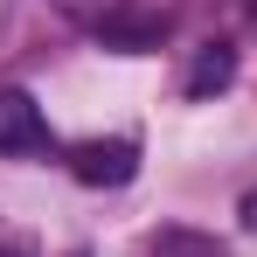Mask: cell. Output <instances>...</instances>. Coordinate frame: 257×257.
Instances as JSON below:
<instances>
[{"label":"cell","instance_id":"6da1fadb","mask_svg":"<svg viewBox=\"0 0 257 257\" xmlns=\"http://www.w3.org/2000/svg\"><path fill=\"white\" fill-rule=\"evenodd\" d=\"M70 174L84 188H125L139 174V139H77L70 146Z\"/></svg>","mask_w":257,"mask_h":257},{"label":"cell","instance_id":"7a4b0ae2","mask_svg":"<svg viewBox=\"0 0 257 257\" xmlns=\"http://www.w3.org/2000/svg\"><path fill=\"white\" fill-rule=\"evenodd\" d=\"M49 146V118L28 90L0 84V153H42Z\"/></svg>","mask_w":257,"mask_h":257},{"label":"cell","instance_id":"3957f363","mask_svg":"<svg viewBox=\"0 0 257 257\" xmlns=\"http://www.w3.org/2000/svg\"><path fill=\"white\" fill-rule=\"evenodd\" d=\"M229 84H236V49L229 42H202L195 63H188V77H181V90L188 97H222Z\"/></svg>","mask_w":257,"mask_h":257},{"label":"cell","instance_id":"277c9868","mask_svg":"<svg viewBox=\"0 0 257 257\" xmlns=\"http://www.w3.org/2000/svg\"><path fill=\"white\" fill-rule=\"evenodd\" d=\"M160 35H167V21H153V14H111V21H97V42H104V49H125V56L160 49Z\"/></svg>","mask_w":257,"mask_h":257},{"label":"cell","instance_id":"5b68a950","mask_svg":"<svg viewBox=\"0 0 257 257\" xmlns=\"http://www.w3.org/2000/svg\"><path fill=\"white\" fill-rule=\"evenodd\" d=\"M153 257H222V250L195 229H167V236H153Z\"/></svg>","mask_w":257,"mask_h":257},{"label":"cell","instance_id":"8992f818","mask_svg":"<svg viewBox=\"0 0 257 257\" xmlns=\"http://www.w3.org/2000/svg\"><path fill=\"white\" fill-rule=\"evenodd\" d=\"M56 7H63L70 21H90V28L111 21V14H125V0H56Z\"/></svg>","mask_w":257,"mask_h":257},{"label":"cell","instance_id":"52a82bcc","mask_svg":"<svg viewBox=\"0 0 257 257\" xmlns=\"http://www.w3.org/2000/svg\"><path fill=\"white\" fill-rule=\"evenodd\" d=\"M236 215H243V229H257V188L243 195V202H236Z\"/></svg>","mask_w":257,"mask_h":257},{"label":"cell","instance_id":"ba28073f","mask_svg":"<svg viewBox=\"0 0 257 257\" xmlns=\"http://www.w3.org/2000/svg\"><path fill=\"white\" fill-rule=\"evenodd\" d=\"M0 257H21V250H14V243H0Z\"/></svg>","mask_w":257,"mask_h":257},{"label":"cell","instance_id":"9c48e42d","mask_svg":"<svg viewBox=\"0 0 257 257\" xmlns=\"http://www.w3.org/2000/svg\"><path fill=\"white\" fill-rule=\"evenodd\" d=\"M70 257H90V250H70Z\"/></svg>","mask_w":257,"mask_h":257},{"label":"cell","instance_id":"30bf717a","mask_svg":"<svg viewBox=\"0 0 257 257\" xmlns=\"http://www.w3.org/2000/svg\"><path fill=\"white\" fill-rule=\"evenodd\" d=\"M250 14H257V0H250Z\"/></svg>","mask_w":257,"mask_h":257}]
</instances>
